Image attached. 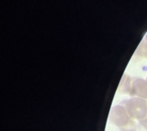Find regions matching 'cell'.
Instances as JSON below:
<instances>
[{
  "label": "cell",
  "mask_w": 147,
  "mask_h": 131,
  "mask_svg": "<svg viewBox=\"0 0 147 131\" xmlns=\"http://www.w3.org/2000/svg\"><path fill=\"white\" fill-rule=\"evenodd\" d=\"M129 95L132 97H138L147 100V80L142 78H133L131 82V88Z\"/></svg>",
  "instance_id": "3957f363"
},
{
  "label": "cell",
  "mask_w": 147,
  "mask_h": 131,
  "mask_svg": "<svg viewBox=\"0 0 147 131\" xmlns=\"http://www.w3.org/2000/svg\"><path fill=\"white\" fill-rule=\"evenodd\" d=\"M146 80H147V77H146Z\"/></svg>",
  "instance_id": "52a82bcc"
},
{
  "label": "cell",
  "mask_w": 147,
  "mask_h": 131,
  "mask_svg": "<svg viewBox=\"0 0 147 131\" xmlns=\"http://www.w3.org/2000/svg\"><path fill=\"white\" fill-rule=\"evenodd\" d=\"M123 106L128 115L133 120L143 121L147 117V100L132 97L131 99L122 100L120 103Z\"/></svg>",
  "instance_id": "6da1fadb"
},
{
  "label": "cell",
  "mask_w": 147,
  "mask_h": 131,
  "mask_svg": "<svg viewBox=\"0 0 147 131\" xmlns=\"http://www.w3.org/2000/svg\"><path fill=\"white\" fill-rule=\"evenodd\" d=\"M121 131H137V124L134 122V120H133L127 126L120 129Z\"/></svg>",
  "instance_id": "8992f818"
},
{
  "label": "cell",
  "mask_w": 147,
  "mask_h": 131,
  "mask_svg": "<svg viewBox=\"0 0 147 131\" xmlns=\"http://www.w3.org/2000/svg\"><path fill=\"white\" fill-rule=\"evenodd\" d=\"M135 56L140 58H146L147 57V34L144 37L140 44L139 45L136 51Z\"/></svg>",
  "instance_id": "5b68a950"
},
{
  "label": "cell",
  "mask_w": 147,
  "mask_h": 131,
  "mask_svg": "<svg viewBox=\"0 0 147 131\" xmlns=\"http://www.w3.org/2000/svg\"><path fill=\"white\" fill-rule=\"evenodd\" d=\"M109 118L110 123L119 129L127 126L133 121V119L128 115L126 108L121 104L113 106L109 112Z\"/></svg>",
  "instance_id": "7a4b0ae2"
},
{
  "label": "cell",
  "mask_w": 147,
  "mask_h": 131,
  "mask_svg": "<svg viewBox=\"0 0 147 131\" xmlns=\"http://www.w3.org/2000/svg\"><path fill=\"white\" fill-rule=\"evenodd\" d=\"M131 82H132V77H130L128 75L125 74L121 79V82L120 83L118 92L126 94L129 95L130 93V88H131Z\"/></svg>",
  "instance_id": "277c9868"
}]
</instances>
